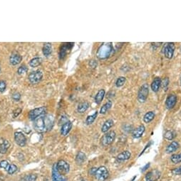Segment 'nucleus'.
Here are the masks:
<instances>
[{"mask_svg": "<svg viewBox=\"0 0 181 181\" xmlns=\"http://www.w3.org/2000/svg\"><path fill=\"white\" fill-rule=\"evenodd\" d=\"M54 118L51 114H44L37 118L34 121V129L39 133H44L52 129Z\"/></svg>", "mask_w": 181, "mask_h": 181, "instance_id": "obj_1", "label": "nucleus"}, {"mask_svg": "<svg viewBox=\"0 0 181 181\" xmlns=\"http://www.w3.org/2000/svg\"><path fill=\"white\" fill-rule=\"evenodd\" d=\"M113 47L111 43H103L98 49L96 56L99 59H106L112 54Z\"/></svg>", "mask_w": 181, "mask_h": 181, "instance_id": "obj_2", "label": "nucleus"}, {"mask_svg": "<svg viewBox=\"0 0 181 181\" xmlns=\"http://www.w3.org/2000/svg\"><path fill=\"white\" fill-rule=\"evenodd\" d=\"M46 107H40L35 108L29 111V118L31 120L34 121L37 118L39 117V116L44 115L46 114Z\"/></svg>", "mask_w": 181, "mask_h": 181, "instance_id": "obj_3", "label": "nucleus"}, {"mask_svg": "<svg viewBox=\"0 0 181 181\" xmlns=\"http://www.w3.org/2000/svg\"><path fill=\"white\" fill-rule=\"evenodd\" d=\"M116 138V132L113 131H111L106 133V134L103 135V137L101 138V144L103 146H107L111 145L114 141Z\"/></svg>", "mask_w": 181, "mask_h": 181, "instance_id": "obj_4", "label": "nucleus"}, {"mask_svg": "<svg viewBox=\"0 0 181 181\" xmlns=\"http://www.w3.org/2000/svg\"><path fill=\"white\" fill-rule=\"evenodd\" d=\"M149 93L148 86L147 84H144L141 87L138 92V100L140 102H144L147 100Z\"/></svg>", "mask_w": 181, "mask_h": 181, "instance_id": "obj_5", "label": "nucleus"}, {"mask_svg": "<svg viewBox=\"0 0 181 181\" xmlns=\"http://www.w3.org/2000/svg\"><path fill=\"white\" fill-rule=\"evenodd\" d=\"M95 177L98 181H105L108 177V171L105 166H101L97 168Z\"/></svg>", "mask_w": 181, "mask_h": 181, "instance_id": "obj_6", "label": "nucleus"}, {"mask_svg": "<svg viewBox=\"0 0 181 181\" xmlns=\"http://www.w3.org/2000/svg\"><path fill=\"white\" fill-rule=\"evenodd\" d=\"M56 168L61 175H67L69 172V169H70L69 163L64 160H60L56 163Z\"/></svg>", "mask_w": 181, "mask_h": 181, "instance_id": "obj_7", "label": "nucleus"}, {"mask_svg": "<svg viewBox=\"0 0 181 181\" xmlns=\"http://www.w3.org/2000/svg\"><path fill=\"white\" fill-rule=\"evenodd\" d=\"M43 78V73L40 70H36V71L31 72L29 75V80L31 84H37Z\"/></svg>", "mask_w": 181, "mask_h": 181, "instance_id": "obj_8", "label": "nucleus"}, {"mask_svg": "<svg viewBox=\"0 0 181 181\" xmlns=\"http://www.w3.org/2000/svg\"><path fill=\"white\" fill-rule=\"evenodd\" d=\"M175 44L173 43H168L165 45L163 48V53H164L166 58L168 59H171L173 56L175 51Z\"/></svg>", "mask_w": 181, "mask_h": 181, "instance_id": "obj_9", "label": "nucleus"}, {"mask_svg": "<svg viewBox=\"0 0 181 181\" xmlns=\"http://www.w3.org/2000/svg\"><path fill=\"white\" fill-rule=\"evenodd\" d=\"M15 142L17 143V144L18 146L23 147L26 144V136H24V134L22 132L20 131H17L15 133Z\"/></svg>", "mask_w": 181, "mask_h": 181, "instance_id": "obj_10", "label": "nucleus"}, {"mask_svg": "<svg viewBox=\"0 0 181 181\" xmlns=\"http://www.w3.org/2000/svg\"><path fill=\"white\" fill-rule=\"evenodd\" d=\"M22 61V57L18 52H13L9 57V63L12 65H17Z\"/></svg>", "mask_w": 181, "mask_h": 181, "instance_id": "obj_11", "label": "nucleus"}, {"mask_svg": "<svg viewBox=\"0 0 181 181\" xmlns=\"http://www.w3.org/2000/svg\"><path fill=\"white\" fill-rule=\"evenodd\" d=\"M176 102H177V97H176L175 94H169L166 100V106L167 109H171L173 108Z\"/></svg>", "mask_w": 181, "mask_h": 181, "instance_id": "obj_12", "label": "nucleus"}, {"mask_svg": "<svg viewBox=\"0 0 181 181\" xmlns=\"http://www.w3.org/2000/svg\"><path fill=\"white\" fill-rule=\"evenodd\" d=\"M160 173L157 170L150 171L146 175V181H157L160 178Z\"/></svg>", "mask_w": 181, "mask_h": 181, "instance_id": "obj_13", "label": "nucleus"}, {"mask_svg": "<svg viewBox=\"0 0 181 181\" xmlns=\"http://www.w3.org/2000/svg\"><path fill=\"white\" fill-rule=\"evenodd\" d=\"M52 181H66L64 175H61L56 168V163L53 166L52 168Z\"/></svg>", "mask_w": 181, "mask_h": 181, "instance_id": "obj_14", "label": "nucleus"}, {"mask_svg": "<svg viewBox=\"0 0 181 181\" xmlns=\"http://www.w3.org/2000/svg\"><path fill=\"white\" fill-rule=\"evenodd\" d=\"M74 45V43H65L64 45H63V46L61 47L60 52H59V57L61 59H63L66 56H67V53H69V51L71 49L72 46Z\"/></svg>", "mask_w": 181, "mask_h": 181, "instance_id": "obj_15", "label": "nucleus"}, {"mask_svg": "<svg viewBox=\"0 0 181 181\" xmlns=\"http://www.w3.org/2000/svg\"><path fill=\"white\" fill-rule=\"evenodd\" d=\"M72 128V123L71 122H65L64 124H63L62 127L61 128V134L62 136H67V134L70 132L71 129Z\"/></svg>", "mask_w": 181, "mask_h": 181, "instance_id": "obj_16", "label": "nucleus"}, {"mask_svg": "<svg viewBox=\"0 0 181 181\" xmlns=\"http://www.w3.org/2000/svg\"><path fill=\"white\" fill-rule=\"evenodd\" d=\"M145 130H146V128H145L144 125L139 126V127H137L136 129L133 130V133H132V136L135 138H141L143 136V134H144Z\"/></svg>", "mask_w": 181, "mask_h": 181, "instance_id": "obj_17", "label": "nucleus"}, {"mask_svg": "<svg viewBox=\"0 0 181 181\" xmlns=\"http://www.w3.org/2000/svg\"><path fill=\"white\" fill-rule=\"evenodd\" d=\"M180 147V144L178 141H172L168 146H167L166 151L168 153H173L178 150Z\"/></svg>", "mask_w": 181, "mask_h": 181, "instance_id": "obj_18", "label": "nucleus"}, {"mask_svg": "<svg viewBox=\"0 0 181 181\" xmlns=\"http://www.w3.org/2000/svg\"><path fill=\"white\" fill-rule=\"evenodd\" d=\"M10 147V143L7 139H3L0 143V154H4L7 152L8 149Z\"/></svg>", "mask_w": 181, "mask_h": 181, "instance_id": "obj_19", "label": "nucleus"}, {"mask_svg": "<svg viewBox=\"0 0 181 181\" xmlns=\"http://www.w3.org/2000/svg\"><path fill=\"white\" fill-rule=\"evenodd\" d=\"M161 79L160 78H155V79L153 80V81L151 83V89H152L153 92H158L160 89V86H161Z\"/></svg>", "mask_w": 181, "mask_h": 181, "instance_id": "obj_20", "label": "nucleus"}, {"mask_svg": "<svg viewBox=\"0 0 181 181\" xmlns=\"http://www.w3.org/2000/svg\"><path fill=\"white\" fill-rule=\"evenodd\" d=\"M131 156V153L128 151H123L121 153H119L117 156L116 158L119 161H124V160H128L129 158Z\"/></svg>", "mask_w": 181, "mask_h": 181, "instance_id": "obj_21", "label": "nucleus"}, {"mask_svg": "<svg viewBox=\"0 0 181 181\" xmlns=\"http://www.w3.org/2000/svg\"><path fill=\"white\" fill-rule=\"evenodd\" d=\"M113 124H114V122H113V119H109L108 120H106V122H104V124H103L101 127V131L103 133H106L108 132V131L113 127Z\"/></svg>", "mask_w": 181, "mask_h": 181, "instance_id": "obj_22", "label": "nucleus"}, {"mask_svg": "<svg viewBox=\"0 0 181 181\" xmlns=\"http://www.w3.org/2000/svg\"><path fill=\"white\" fill-rule=\"evenodd\" d=\"M44 55L45 56H49L52 53V45L50 43H45L44 45L43 48H42Z\"/></svg>", "mask_w": 181, "mask_h": 181, "instance_id": "obj_23", "label": "nucleus"}, {"mask_svg": "<svg viewBox=\"0 0 181 181\" xmlns=\"http://www.w3.org/2000/svg\"><path fill=\"white\" fill-rule=\"evenodd\" d=\"M105 96V90L103 89H99L98 92H97L96 95L95 96V102L96 104H101V102H102V100H103Z\"/></svg>", "mask_w": 181, "mask_h": 181, "instance_id": "obj_24", "label": "nucleus"}, {"mask_svg": "<svg viewBox=\"0 0 181 181\" xmlns=\"http://www.w3.org/2000/svg\"><path fill=\"white\" fill-rule=\"evenodd\" d=\"M89 107V104L87 102H81L77 107V111L78 113H83Z\"/></svg>", "mask_w": 181, "mask_h": 181, "instance_id": "obj_25", "label": "nucleus"}, {"mask_svg": "<svg viewBox=\"0 0 181 181\" xmlns=\"http://www.w3.org/2000/svg\"><path fill=\"white\" fill-rule=\"evenodd\" d=\"M86 159V156L85 155V153H83V152L80 151L77 153L76 156V162L78 164H82L83 162L85 161Z\"/></svg>", "mask_w": 181, "mask_h": 181, "instance_id": "obj_26", "label": "nucleus"}, {"mask_svg": "<svg viewBox=\"0 0 181 181\" xmlns=\"http://www.w3.org/2000/svg\"><path fill=\"white\" fill-rule=\"evenodd\" d=\"M155 118V113L153 111H148L144 116V121L145 123H150L151 121Z\"/></svg>", "mask_w": 181, "mask_h": 181, "instance_id": "obj_27", "label": "nucleus"}, {"mask_svg": "<svg viewBox=\"0 0 181 181\" xmlns=\"http://www.w3.org/2000/svg\"><path fill=\"white\" fill-rule=\"evenodd\" d=\"M111 107H112V102L108 101L106 104H104V105L102 106V107L101 108L100 111H99V112H100L101 114H105L107 111L111 109Z\"/></svg>", "mask_w": 181, "mask_h": 181, "instance_id": "obj_28", "label": "nucleus"}, {"mask_svg": "<svg viewBox=\"0 0 181 181\" xmlns=\"http://www.w3.org/2000/svg\"><path fill=\"white\" fill-rule=\"evenodd\" d=\"M42 63V58L37 57L34 58L33 59H31L30 61H29V65L32 67H35L39 66V65H41V63Z\"/></svg>", "mask_w": 181, "mask_h": 181, "instance_id": "obj_29", "label": "nucleus"}, {"mask_svg": "<svg viewBox=\"0 0 181 181\" xmlns=\"http://www.w3.org/2000/svg\"><path fill=\"white\" fill-rule=\"evenodd\" d=\"M97 116H98V111H96L95 112H94L93 114H91V115L88 116L87 118H86V124L89 125V124H92L93 122H94V121L96 120V119Z\"/></svg>", "mask_w": 181, "mask_h": 181, "instance_id": "obj_30", "label": "nucleus"}, {"mask_svg": "<svg viewBox=\"0 0 181 181\" xmlns=\"http://www.w3.org/2000/svg\"><path fill=\"white\" fill-rule=\"evenodd\" d=\"M6 171L9 174L12 175V174H14L16 172V171H17V167L15 166V165L14 164H8L7 166L6 167L5 169Z\"/></svg>", "mask_w": 181, "mask_h": 181, "instance_id": "obj_31", "label": "nucleus"}, {"mask_svg": "<svg viewBox=\"0 0 181 181\" xmlns=\"http://www.w3.org/2000/svg\"><path fill=\"white\" fill-rule=\"evenodd\" d=\"M164 136L167 140L171 141V140H173L175 137L176 134H175V132L174 131L168 130V131H167L166 133H165Z\"/></svg>", "mask_w": 181, "mask_h": 181, "instance_id": "obj_32", "label": "nucleus"}, {"mask_svg": "<svg viewBox=\"0 0 181 181\" xmlns=\"http://www.w3.org/2000/svg\"><path fill=\"white\" fill-rule=\"evenodd\" d=\"M171 161L173 163H181V153L174 154L171 157Z\"/></svg>", "mask_w": 181, "mask_h": 181, "instance_id": "obj_33", "label": "nucleus"}, {"mask_svg": "<svg viewBox=\"0 0 181 181\" xmlns=\"http://www.w3.org/2000/svg\"><path fill=\"white\" fill-rule=\"evenodd\" d=\"M126 81V79L125 77H119L116 82V86L117 87H122L125 84Z\"/></svg>", "mask_w": 181, "mask_h": 181, "instance_id": "obj_34", "label": "nucleus"}, {"mask_svg": "<svg viewBox=\"0 0 181 181\" xmlns=\"http://www.w3.org/2000/svg\"><path fill=\"white\" fill-rule=\"evenodd\" d=\"M27 71H28L27 67L25 65H23L19 67L18 70H17V73H18L19 75H24V74L26 73Z\"/></svg>", "mask_w": 181, "mask_h": 181, "instance_id": "obj_35", "label": "nucleus"}, {"mask_svg": "<svg viewBox=\"0 0 181 181\" xmlns=\"http://www.w3.org/2000/svg\"><path fill=\"white\" fill-rule=\"evenodd\" d=\"M6 87H7V83H6V82L3 80H0V92H4L6 89Z\"/></svg>", "mask_w": 181, "mask_h": 181, "instance_id": "obj_36", "label": "nucleus"}, {"mask_svg": "<svg viewBox=\"0 0 181 181\" xmlns=\"http://www.w3.org/2000/svg\"><path fill=\"white\" fill-rule=\"evenodd\" d=\"M12 99H13V100H15V101L16 102L19 101L20 99H21V94H20L19 92H16L12 94Z\"/></svg>", "mask_w": 181, "mask_h": 181, "instance_id": "obj_37", "label": "nucleus"}, {"mask_svg": "<svg viewBox=\"0 0 181 181\" xmlns=\"http://www.w3.org/2000/svg\"><path fill=\"white\" fill-rule=\"evenodd\" d=\"M172 173L175 175H181V166L174 168L172 171Z\"/></svg>", "mask_w": 181, "mask_h": 181, "instance_id": "obj_38", "label": "nucleus"}, {"mask_svg": "<svg viewBox=\"0 0 181 181\" xmlns=\"http://www.w3.org/2000/svg\"><path fill=\"white\" fill-rule=\"evenodd\" d=\"M168 84H169V79L168 78H166L163 81H161V86L165 89H166L167 87L168 86Z\"/></svg>", "mask_w": 181, "mask_h": 181, "instance_id": "obj_39", "label": "nucleus"}, {"mask_svg": "<svg viewBox=\"0 0 181 181\" xmlns=\"http://www.w3.org/2000/svg\"><path fill=\"white\" fill-rule=\"evenodd\" d=\"M21 111H22V109H21V108H17V109H15V111H13V117L14 118L17 117V116L19 115L20 113L21 112Z\"/></svg>", "mask_w": 181, "mask_h": 181, "instance_id": "obj_40", "label": "nucleus"}, {"mask_svg": "<svg viewBox=\"0 0 181 181\" xmlns=\"http://www.w3.org/2000/svg\"><path fill=\"white\" fill-rule=\"evenodd\" d=\"M8 164H9V163H8L7 160H1V161L0 162V168L5 169Z\"/></svg>", "mask_w": 181, "mask_h": 181, "instance_id": "obj_41", "label": "nucleus"}, {"mask_svg": "<svg viewBox=\"0 0 181 181\" xmlns=\"http://www.w3.org/2000/svg\"><path fill=\"white\" fill-rule=\"evenodd\" d=\"M96 171H97L96 168H92L90 170V171H89V173H90L91 175H94L96 174Z\"/></svg>", "mask_w": 181, "mask_h": 181, "instance_id": "obj_42", "label": "nucleus"}, {"mask_svg": "<svg viewBox=\"0 0 181 181\" xmlns=\"http://www.w3.org/2000/svg\"><path fill=\"white\" fill-rule=\"evenodd\" d=\"M0 73H1V68H0Z\"/></svg>", "mask_w": 181, "mask_h": 181, "instance_id": "obj_43", "label": "nucleus"}, {"mask_svg": "<svg viewBox=\"0 0 181 181\" xmlns=\"http://www.w3.org/2000/svg\"><path fill=\"white\" fill-rule=\"evenodd\" d=\"M180 85H181V79H180Z\"/></svg>", "mask_w": 181, "mask_h": 181, "instance_id": "obj_44", "label": "nucleus"}, {"mask_svg": "<svg viewBox=\"0 0 181 181\" xmlns=\"http://www.w3.org/2000/svg\"><path fill=\"white\" fill-rule=\"evenodd\" d=\"M81 181H84V180H81Z\"/></svg>", "mask_w": 181, "mask_h": 181, "instance_id": "obj_45", "label": "nucleus"}]
</instances>
